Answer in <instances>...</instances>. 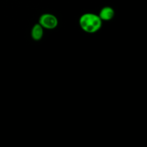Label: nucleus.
<instances>
[{"mask_svg":"<svg viewBox=\"0 0 147 147\" xmlns=\"http://www.w3.org/2000/svg\"><path fill=\"white\" fill-rule=\"evenodd\" d=\"M79 24L82 30L86 32L95 33L101 28L102 20L97 14L86 13L80 17Z\"/></svg>","mask_w":147,"mask_h":147,"instance_id":"obj_1","label":"nucleus"},{"mask_svg":"<svg viewBox=\"0 0 147 147\" xmlns=\"http://www.w3.org/2000/svg\"><path fill=\"white\" fill-rule=\"evenodd\" d=\"M39 24L44 29L53 30L58 24V20L57 17L52 14L46 13L41 15L39 20Z\"/></svg>","mask_w":147,"mask_h":147,"instance_id":"obj_2","label":"nucleus"},{"mask_svg":"<svg viewBox=\"0 0 147 147\" xmlns=\"http://www.w3.org/2000/svg\"><path fill=\"white\" fill-rule=\"evenodd\" d=\"M114 15V10L111 7H105L102 8L98 14L102 21H109L113 18Z\"/></svg>","mask_w":147,"mask_h":147,"instance_id":"obj_3","label":"nucleus"},{"mask_svg":"<svg viewBox=\"0 0 147 147\" xmlns=\"http://www.w3.org/2000/svg\"><path fill=\"white\" fill-rule=\"evenodd\" d=\"M43 34H44V28L39 23L34 24L32 28V38L35 41H38L42 38Z\"/></svg>","mask_w":147,"mask_h":147,"instance_id":"obj_4","label":"nucleus"}]
</instances>
